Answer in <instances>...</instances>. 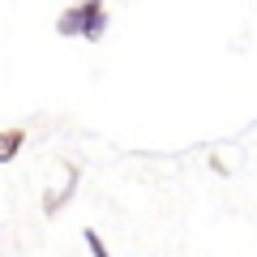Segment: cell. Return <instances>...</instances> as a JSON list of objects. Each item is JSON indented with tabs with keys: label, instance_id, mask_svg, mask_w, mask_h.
Masks as SVG:
<instances>
[{
	"label": "cell",
	"instance_id": "1",
	"mask_svg": "<svg viewBox=\"0 0 257 257\" xmlns=\"http://www.w3.org/2000/svg\"><path fill=\"white\" fill-rule=\"evenodd\" d=\"M107 9H103L99 0H86V5H73V9H64L60 13V22H56V35H82V39H90V43H99L103 35H107Z\"/></svg>",
	"mask_w": 257,
	"mask_h": 257
},
{
	"label": "cell",
	"instance_id": "2",
	"mask_svg": "<svg viewBox=\"0 0 257 257\" xmlns=\"http://www.w3.org/2000/svg\"><path fill=\"white\" fill-rule=\"evenodd\" d=\"M73 189H77V167H73V163H64V184L43 202V214H56L64 202H69V197H73Z\"/></svg>",
	"mask_w": 257,
	"mask_h": 257
},
{
	"label": "cell",
	"instance_id": "3",
	"mask_svg": "<svg viewBox=\"0 0 257 257\" xmlns=\"http://www.w3.org/2000/svg\"><path fill=\"white\" fill-rule=\"evenodd\" d=\"M26 146V128H0V163H13L18 159V150Z\"/></svg>",
	"mask_w": 257,
	"mask_h": 257
},
{
	"label": "cell",
	"instance_id": "4",
	"mask_svg": "<svg viewBox=\"0 0 257 257\" xmlns=\"http://www.w3.org/2000/svg\"><path fill=\"white\" fill-rule=\"evenodd\" d=\"M82 240H86V248H90V257H111V253H107V244H103V236H99L94 227H86V231H82Z\"/></svg>",
	"mask_w": 257,
	"mask_h": 257
}]
</instances>
